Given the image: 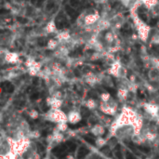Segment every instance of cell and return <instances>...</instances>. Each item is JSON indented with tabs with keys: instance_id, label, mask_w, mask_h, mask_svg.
Segmentation results:
<instances>
[{
	"instance_id": "cell-12",
	"label": "cell",
	"mask_w": 159,
	"mask_h": 159,
	"mask_svg": "<svg viewBox=\"0 0 159 159\" xmlns=\"http://www.w3.org/2000/svg\"><path fill=\"white\" fill-rule=\"evenodd\" d=\"M56 129L60 131V132H65L68 130V125H67V122H60V123H57V126Z\"/></svg>"
},
{
	"instance_id": "cell-11",
	"label": "cell",
	"mask_w": 159,
	"mask_h": 159,
	"mask_svg": "<svg viewBox=\"0 0 159 159\" xmlns=\"http://www.w3.org/2000/svg\"><path fill=\"white\" fill-rule=\"evenodd\" d=\"M85 106H86L87 108H88L89 110H95V109L97 108L98 104H97V102L95 101L94 99L90 98V99H88V100L85 103Z\"/></svg>"
},
{
	"instance_id": "cell-7",
	"label": "cell",
	"mask_w": 159,
	"mask_h": 159,
	"mask_svg": "<svg viewBox=\"0 0 159 159\" xmlns=\"http://www.w3.org/2000/svg\"><path fill=\"white\" fill-rule=\"evenodd\" d=\"M153 31H151L150 34V42L153 45L159 46V30L158 29H153Z\"/></svg>"
},
{
	"instance_id": "cell-15",
	"label": "cell",
	"mask_w": 159,
	"mask_h": 159,
	"mask_svg": "<svg viewBox=\"0 0 159 159\" xmlns=\"http://www.w3.org/2000/svg\"><path fill=\"white\" fill-rule=\"evenodd\" d=\"M29 116L32 118V119H37L38 118V116H39V114H38V112L36 110V109H32L30 112H29Z\"/></svg>"
},
{
	"instance_id": "cell-10",
	"label": "cell",
	"mask_w": 159,
	"mask_h": 159,
	"mask_svg": "<svg viewBox=\"0 0 159 159\" xmlns=\"http://www.w3.org/2000/svg\"><path fill=\"white\" fill-rule=\"evenodd\" d=\"M59 46H60V42L56 38H54V39H49L48 40L47 48H48V50L53 51V50H56L59 48Z\"/></svg>"
},
{
	"instance_id": "cell-5",
	"label": "cell",
	"mask_w": 159,
	"mask_h": 159,
	"mask_svg": "<svg viewBox=\"0 0 159 159\" xmlns=\"http://www.w3.org/2000/svg\"><path fill=\"white\" fill-rule=\"evenodd\" d=\"M90 132L95 137H102L105 133V129L102 124H96L94 126H92Z\"/></svg>"
},
{
	"instance_id": "cell-17",
	"label": "cell",
	"mask_w": 159,
	"mask_h": 159,
	"mask_svg": "<svg viewBox=\"0 0 159 159\" xmlns=\"http://www.w3.org/2000/svg\"><path fill=\"white\" fill-rule=\"evenodd\" d=\"M66 159H75V157H74L72 154H68V155L66 156Z\"/></svg>"
},
{
	"instance_id": "cell-18",
	"label": "cell",
	"mask_w": 159,
	"mask_h": 159,
	"mask_svg": "<svg viewBox=\"0 0 159 159\" xmlns=\"http://www.w3.org/2000/svg\"><path fill=\"white\" fill-rule=\"evenodd\" d=\"M44 159H50V157L48 155V156H46V157H44Z\"/></svg>"
},
{
	"instance_id": "cell-9",
	"label": "cell",
	"mask_w": 159,
	"mask_h": 159,
	"mask_svg": "<svg viewBox=\"0 0 159 159\" xmlns=\"http://www.w3.org/2000/svg\"><path fill=\"white\" fill-rule=\"evenodd\" d=\"M142 5L148 9V10H152L153 8H154L155 6H157L158 3V0H141Z\"/></svg>"
},
{
	"instance_id": "cell-3",
	"label": "cell",
	"mask_w": 159,
	"mask_h": 159,
	"mask_svg": "<svg viewBox=\"0 0 159 159\" xmlns=\"http://www.w3.org/2000/svg\"><path fill=\"white\" fill-rule=\"evenodd\" d=\"M67 116H68V122H70L71 124H77L78 122L82 120L81 113L76 110H72L71 112H69Z\"/></svg>"
},
{
	"instance_id": "cell-4",
	"label": "cell",
	"mask_w": 159,
	"mask_h": 159,
	"mask_svg": "<svg viewBox=\"0 0 159 159\" xmlns=\"http://www.w3.org/2000/svg\"><path fill=\"white\" fill-rule=\"evenodd\" d=\"M3 61H6L7 63H10V64H14V63L20 61V58L18 53L16 52H7Z\"/></svg>"
},
{
	"instance_id": "cell-13",
	"label": "cell",
	"mask_w": 159,
	"mask_h": 159,
	"mask_svg": "<svg viewBox=\"0 0 159 159\" xmlns=\"http://www.w3.org/2000/svg\"><path fill=\"white\" fill-rule=\"evenodd\" d=\"M106 143H107V140L103 139V137H98L96 139V141H95V144H96V146L99 148L103 147L104 145H106Z\"/></svg>"
},
{
	"instance_id": "cell-8",
	"label": "cell",
	"mask_w": 159,
	"mask_h": 159,
	"mask_svg": "<svg viewBox=\"0 0 159 159\" xmlns=\"http://www.w3.org/2000/svg\"><path fill=\"white\" fill-rule=\"evenodd\" d=\"M45 32L47 34H53L57 32V25L54 21H49L45 26Z\"/></svg>"
},
{
	"instance_id": "cell-2",
	"label": "cell",
	"mask_w": 159,
	"mask_h": 159,
	"mask_svg": "<svg viewBox=\"0 0 159 159\" xmlns=\"http://www.w3.org/2000/svg\"><path fill=\"white\" fill-rule=\"evenodd\" d=\"M122 68H123V65L119 61H114L112 63L110 69H109V74L112 76H114L116 78H120V74H121Z\"/></svg>"
},
{
	"instance_id": "cell-6",
	"label": "cell",
	"mask_w": 159,
	"mask_h": 159,
	"mask_svg": "<svg viewBox=\"0 0 159 159\" xmlns=\"http://www.w3.org/2000/svg\"><path fill=\"white\" fill-rule=\"evenodd\" d=\"M129 93H130V90L126 87H120L118 89V92H117L118 99L121 102L126 101V100H128V98H129Z\"/></svg>"
},
{
	"instance_id": "cell-16",
	"label": "cell",
	"mask_w": 159,
	"mask_h": 159,
	"mask_svg": "<svg viewBox=\"0 0 159 159\" xmlns=\"http://www.w3.org/2000/svg\"><path fill=\"white\" fill-rule=\"evenodd\" d=\"M34 158H35V159H40V155H39V153H37V152H35V153H34Z\"/></svg>"
},
{
	"instance_id": "cell-1",
	"label": "cell",
	"mask_w": 159,
	"mask_h": 159,
	"mask_svg": "<svg viewBox=\"0 0 159 159\" xmlns=\"http://www.w3.org/2000/svg\"><path fill=\"white\" fill-rule=\"evenodd\" d=\"M101 18H102L101 15H99L97 12H95V13H87V14L84 15V23L87 26L95 25L100 21Z\"/></svg>"
},
{
	"instance_id": "cell-14",
	"label": "cell",
	"mask_w": 159,
	"mask_h": 159,
	"mask_svg": "<svg viewBox=\"0 0 159 159\" xmlns=\"http://www.w3.org/2000/svg\"><path fill=\"white\" fill-rule=\"evenodd\" d=\"M100 99H101V101L103 102V103H108L112 98H111V95H110L108 92H103V93H101V95H100Z\"/></svg>"
}]
</instances>
